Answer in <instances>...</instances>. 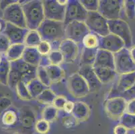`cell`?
<instances>
[{
	"mask_svg": "<svg viewBox=\"0 0 135 134\" xmlns=\"http://www.w3.org/2000/svg\"><path fill=\"white\" fill-rule=\"evenodd\" d=\"M71 115L78 123L84 122L89 120L91 115L90 108L84 102H75V107Z\"/></svg>",
	"mask_w": 135,
	"mask_h": 134,
	"instance_id": "obj_22",
	"label": "cell"
},
{
	"mask_svg": "<svg viewBox=\"0 0 135 134\" xmlns=\"http://www.w3.org/2000/svg\"><path fill=\"white\" fill-rule=\"evenodd\" d=\"M42 2L45 19L64 22L67 6L61 4L59 0H45Z\"/></svg>",
	"mask_w": 135,
	"mask_h": 134,
	"instance_id": "obj_12",
	"label": "cell"
},
{
	"mask_svg": "<svg viewBox=\"0 0 135 134\" xmlns=\"http://www.w3.org/2000/svg\"><path fill=\"white\" fill-rule=\"evenodd\" d=\"M16 2L17 0H2L0 1V9L3 12L6 8Z\"/></svg>",
	"mask_w": 135,
	"mask_h": 134,
	"instance_id": "obj_51",
	"label": "cell"
},
{
	"mask_svg": "<svg viewBox=\"0 0 135 134\" xmlns=\"http://www.w3.org/2000/svg\"><path fill=\"white\" fill-rule=\"evenodd\" d=\"M124 11L126 17L132 19L135 17V1L134 0H127L124 1Z\"/></svg>",
	"mask_w": 135,
	"mask_h": 134,
	"instance_id": "obj_41",
	"label": "cell"
},
{
	"mask_svg": "<svg viewBox=\"0 0 135 134\" xmlns=\"http://www.w3.org/2000/svg\"><path fill=\"white\" fill-rule=\"evenodd\" d=\"M120 123L124 125L128 130H135V115L124 113L120 118Z\"/></svg>",
	"mask_w": 135,
	"mask_h": 134,
	"instance_id": "obj_37",
	"label": "cell"
},
{
	"mask_svg": "<svg viewBox=\"0 0 135 134\" xmlns=\"http://www.w3.org/2000/svg\"><path fill=\"white\" fill-rule=\"evenodd\" d=\"M25 48L26 46L24 44H11L10 47L9 48L5 54V57L8 59L9 62L18 61L22 58Z\"/></svg>",
	"mask_w": 135,
	"mask_h": 134,
	"instance_id": "obj_25",
	"label": "cell"
},
{
	"mask_svg": "<svg viewBox=\"0 0 135 134\" xmlns=\"http://www.w3.org/2000/svg\"><path fill=\"white\" fill-rule=\"evenodd\" d=\"M94 71L102 85L108 84L117 78L118 75L116 71L108 68L94 67Z\"/></svg>",
	"mask_w": 135,
	"mask_h": 134,
	"instance_id": "obj_23",
	"label": "cell"
},
{
	"mask_svg": "<svg viewBox=\"0 0 135 134\" xmlns=\"http://www.w3.org/2000/svg\"><path fill=\"white\" fill-rule=\"evenodd\" d=\"M67 86L69 93L75 98L85 97L90 93L88 83L78 72L68 77Z\"/></svg>",
	"mask_w": 135,
	"mask_h": 134,
	"instance_id": "obj_10",
	"label": "cell"
},
{
	"mask_svg": "<svg viewBox=\"0 0 135 134\" xmlns=\"http://www.w3.org/2000/svg\"><path fill=\"white\" fill-rule=\"evenodd\" d=\"M100 37L89 32L82 40L83 48L88 49H99Z\"/></svg>",
	"mask_w": 135,
	"mask_h": 134,
	"instance_id": "obj_29",
	"label": "cell"
},
{
	"mask_svg": "<svg viewBox=\"0 0 135 134\" xmlns=\"http://www.w3.org/2000/svg\"><path fill=\"white\" fill-rule=\"evenodd\" d=\"M51 64V62L49 60L48 56H42L40 58V63H39L38 66H41L43 68H46L47 66H50Z\"/></svg>",
	"mask_w": 135,
	"mask_h": 134,
	"instance_id": "obj_52",
	"label": "cell"
},
{
	"mask_svg": "<svg viewBox=\"0 0 135 134\" xmlns=\"http://www.w3.org/2000/svg\"><path fill=\"white\" fill-rule=\"evenodd\" d=\"M51 130L50 123L45 121L43 119H39L36 120L34 126V130L38 134H47Z\"/></svg>",
	"mask_w": 135,
	"mask_h": 134,
	"instance_id": "obj_38",
	"label": "cell"
},
{
	"mask_svg": "<svg viewBox=\"0 0 135 134\" xmlns=\"http://www.w3.org/2000/svg\"><path fill=\"white\" fill-rule=\"evenodd\" d=\"M62 122L63 125L67 127H73L78 123L71 114V115L66 114V116H65L62 119Z\"/></svg>",
	"mask_w": 135,
	"mask_h": 134,
	"instance_id": "obj_47",
	"label": "cell"
},
{
	"mask_svg": "<svg viewBox=\"0 0 135 134\" xmlns=\"http://www.w3.org/2000/svg\"><path fill=\"white\" fill-rule=\"evenodd\" d=\"M20 121L19 109L12 106L0 116V125L5 130L18 129Z\"/></svg>",
	"mask_w": 135,
	"mask_h": 134,
	"instance_id": "obj_16",
	"label": "cell"
},
{
	"mask_svg": "<svg viewBox=\"0 0 135 134\" xmlns=\"http://www.w3.org/2000/svg\"><path fill=\"white\" fill-rule=\"evenodd\" d=\"M10 62L4 57L3 62L0 64V83L8 86V80L10 72Z\"/></svg>",
	"mask_w": 135,
	"mask_h": 134,
	"instance_id": "obj_31",
	"label": "cell"
},
{
	"mask_svg": "<svg viewBox=\"0 0 135 134\" xmlns=\"http://www.w3.org/2000/svg\"><path fill=\"white\" fill-rule=\"evenodd\" d=\"M26 85L33 99H36L46 88H47V87H45L41 82H40L37 78L31 80L26 83Z\"/></svg>",
	"mask_w": 135,
	"mask_h": 134,
	"instance_id": "obj_26",
	"label": "cell"
},
{
	"mask_svg": "<svg viewBox=\"0 0 135 134\" xmlns=\"http://www.w3.org/2000/svg\"><path fill=\"white\" fill-rule=\"evenodd\" d=\"M124 48L126 47L123 40L114 34L110 33L105 36L100 37L99 49L110 52L114 54Z\"/></svg>",
	"mask_w": 135,
	"mask_h": 134,
	"instance_id": "obj_15",
	"label": "cell"
},
{
	"mask_svg": "<svg viewBox=\"0 0 135 134\" xmlns=\"http://www.w3.org/2000/svg\"><path fill=\"white\" fill-rule=\"evenodd\" d=\"M42 38L37 30L28 31L24 40V44L27 47H37L42 41Z\"/></svg>",
	"mask_w": 135,
	"mask_h": 134,
	"instance_id": "obj_30",
	"label": "cell"
},
{
	"mask_svg": "<svg viewBox=\"0 0 135 134\" xmlns=\"http://www.w3.org/2000/svg\"><path fill=\"white\" fill-rule=\"evenodd\" d=\"M77 72L86 81L90 89V92L95 91L101 88L102 85L99 82L93 66L81 65Z\"/></svg>",
	"mask_w": 135,
	"mask_h": 134,
	"instance_id": "obj_20",
	"label": "cell"
},
{
	"mask_svg": "<svg viewBox=\"0 0 135 134\" xmlns=\"http://www.w3.org/2000/svg\"><path fill=\"white\" fill-rule=\"evenodd\" d=\"M126 113L135 115V99H132V100L127 102Z\"/></svg>",
	"mask_w": 135,
	"mask_h": 134,
	"instance_id": "obj_49",
	"label": "cell"
},
{
	"mask_svg": "<svg viewBox=\"0 0 135 134\" xmlns=\"http://www.w3.org/2000/svg\"><path fill=\"white\" fill-rule=\"evenodd\" d=\"M22 80V75L16 69L11 67L8 80V86L9 88L12 90H16L17 85Z\"/></svg>",
	"mask_w": 135,
	"mask_h": 134,
	"instance_id": "obj_34",
	"label": "cell"
},
{
	"mask_svg": "<svg viewBox=\"0 0 135 134\" xmlns=\"http://www.w3.org/2000/svg\"><path fill=\"white\" fill-rule=\"evenodd\" d=\"M135 83V72L120 75L117 77L116 84L109 92L108 98L116 97L120 93L131 88Z\"/></svg>",
	"mask_w": 135,
	"mask_h": 134,
	"instance_id": "obj_14",
	"label": "cell"
},
{
	"mask_svg": "<svg viewBox=\"0 0 135 134\" xmlns=\"http://www.w3.org/2000/svg\"><path fill=\"white\" fill-rule=\"evenodd\" d=\"M94 67H103L115 70L114 54L110 52L98 49Z\"/></svg>",
	"mask_w": 135,
	"mask_h": 134,
	"instance_id": "obj_21",
	"label": "cell"
},
{
	"mask_svg": "<svg viewBox=\"0 0 135 134\" xmlns=\"http://www.w3.org/2000/svg\"><path fill=\"white\" fill-rule=\"evenodd\" d=\"M10 66L12 68L16 69L22 75V81L25 83H27L31 80L36 78L37 67L29 64L26 62L22 58L10 62Z\"/></svg>",
	"mask_w": 135,
	"mask_h": 134,
	"instance_id": "obj_18",
	"label": "cell"
},
{
	"mask_svg": "<svg viewBox=\"0 0 135 134\" xmlns=\"http://www.w3.org/2000/svg\"><path fill=\"white\" fill-rule=\"evenodd\" d=\"M109 31L123 40L125 47L129 49L132 46V37L131 28L127 22L123 19L108 20Z\"/></svg>",
	"mask_w": 135,
	"mask_h": 134,
	"instance_id": "obj_6",
	"label": "cell"
},
{
	"mask_svg": "<svg viewBox=\"0 0 135 134\" xmlns=\"http://www.w3.org/2000/svg\"><path fill=\"white\" fill-rule=\"evenodd\" d=\"M20 121L18 132L21 134H34L36 122V114L30 106H23L19 109Z\"/></svg>",
	"mask_w": 135,
	"mask_h": 134,
	"instance_id": "obj_5",
	"label": "cell"
},
{
	"mask_svg": "<svg viewBox=\"0 0 135 134\" xmlns=\"http://www.w3.org/2000/svg\"><path fill=\"white\" fill-rule=\"evenodd\" d=\"M75 107V103L74 102L71 101L67 100V101L66 102L65 105L64 106L63 108V111L65 112V113L67 114V115H71L73 112V109H74Z\"/></svg>",
	"mask_w": 135,
	"mask_h": 134,
	"instance_id": "obj_48",
	"label": "cell"
},
{
	"mask_svg": "<svg viewBox=\"0 0 135 134\" xmlns=\"http://www.w3.org/2000/svg\"><path fill=\"white\" fill-rule=\"evenodd\" d=\"M117 97H120L126 100V102L135 99V83L128 90L119 94Z\"/></svg>",
	"mask_w": 135,
	"mask_h": 134,
	"instance_id": "obj_45",
	"label": "cell"
},
{
	"mask_svg": "<svg viewBox=\"0 0 135 134\" xmlns=\"http://www.w3.org/2000/svg\"><path fill=\"white\" fill-rule=\"evenodd\" d=\"M29 29L16 26L9 23H7L3 34L7 36L11 44H24L25 38Z\"/></svg>",
	"mask_w": 135,
	"mask_h": 134,
	"instance_id": "obj_19",
	"label": "cell"
},
{
	"mask_svg": "<svg viewBox=\"0 0 135 134\" xmlns=\"http://www.w3.org/2000/svg\"><path fill=\"white\" fill-rule=\"evenodd\" d=\"M115 71L118 75L135 72V64L132 61L129 49L124 48L114 54Z\"/></svg>",
	"mask_w": 135,
	"mask_h": 134,
	"instance_id": "obj_11",
	"label": "cell"
},
{
	"mask_svg": "<svg viewBox=\"0 0 135 134\" xmlns=\"http://www.w3.org/2000/svg\"><path fill=\"white\" fill-rule=\"evenodd\" d=\"M134 134H135V130H134Z\"/></svg>",
	"mask_w": 135,
	"mask_h": 134,
	"instance_id": "obj_58",
	"label": "cell"
},
{
	"mask_svg": "<svg viewBox=\"0 0 135 134\" xmlns=\"http://www.w3.org/2000/svg\"><path fill=\"white\" fill-rule=\"evenodd\" d=\"M79 2L88 12H98L99 6V0H80Z\"/></svg>",
	"mask_w": 135,
	"mask_h": 134,
	"instance_id": "obj_39",
	"label": "cell"
},
{
	"mask_svg": "<svg viewBox=\"0 0 135 134\" xmlns=\"http://www.w3.org/2000/svg\"><path fill=\"white\" fill-rule=\"evenodd\" d=\"M89 32V29L83 22H73L65 26V38L79 44Z\"/></svg>",
	"mask_w": 135,
	"mask_h": 134,
	"instance_id": "obj_13",
	"label": "cell"
},
{
	"mask_svg": "<svg viewBox=\"0 0 135 134\" xmlns=\"http://www.w3.org/2000/svg\"><path fill=\"white\" fill-rule=\"evenodd\" d=\"M16 91L18 97L21 100L28 101L33 99L27 88L26 85L22 81H21L18 84L16 88Z\"/></svg>",
	"mask_w": 135,
	"mask_h": 134,
	"instance_id": "obj_35",
	"label": "cell"
},
{
	"mask_svg": "<svg viewBox=\"0 0 135 134\" xmlns=\"http://www.w3.org/2000/svg\"><path fill=\"white\" fill-rule=\"evenodd\" d=\"M48 57L51 61V64L60 66V64L64 62V57L59 50H51L48 55Z\"/></svg>",
	"mask_w": 135,
	"mask_h": 134,
	"instance_id": "obj_40",
	"label": "cell"
},
{
	"mask_svg": "<svg viewBox=\"0 0 135 134\" xmlns=\"http://www.w3.org/2000/svg\"><path fill=\"white\" fill-rule=\"evenodd\" d=\"M128 134H134V130H129Z\"/></svg>",
	"mask_w": 135,
	"mask_h": 134,
	"instance_id": "obj_56",
	"label": "cell"
},
{
	"mask_svg": "<svg viewBox=\"0 0 135 134\" xmlns=\"http://www.w3.org/2000/svg\"><path fill=\"white\" fill-rule=\"evenodd\" d=\"M12 134H21V133H20L19 132L16 131V132H14V133H12Z\"/></svg>",
	"mask_w": 135,
	"mask_h": 134,
	"instance_id": "obj_57",
	"label": "cell"
},
{
	"mask_svg": "<svg viewBox=\"0 0 135 134\" xmlns=\"http://www.w3.org/2000/svg\"><path fill=\"white\" fill-rule=\"evenodd\" d=\"M41 56L37 48L26 46L22 58L29 64L38 67L40 63Z\"/></svg>",
	"mask_w": 135,
	"mask_h": 134,
	"instance_id": "obj_24",
	"label": "cell"
},
{
	"mask_svg": "<svg viewBox=\"0 0 135 134\" xmlns=\"http://www.w3.org/2000/svg\"><path fill=\"white\" fill-rule=\"evenodd\" d=\"M126 100L120 97L106 99L104 104L105 113L113 121H119L126 113Z\"/></svg>",
	"mask_w": 135,
	"mask_h": 134,
	"instance_id": "obj_8",
	"label": "cell"
},
{
	"mask_svg": "<svg viewBox=\"0 0 135 134\" xmlns=\"http://www.w3.org/2000/svg\"><path fill=\"white\" fill-rule=\"evenodd\" d=\"M42 119L50 123L53 122L58 116V110L52 105H46L42 111Z\"/></svg>",
	"mask_w": 135,
	"mask_h": 134,
	"instance_id": "obj_33",
	"label": "cell"
},
{
	"mask_svg": "<svg viewBox=\"0 0 135 134\" xmlns=\"http://www.w3.org/2000/svg\"><path fill=\"white\" fill-rule=\"evenodd\" d=\"M3 19L6 23H9L20 28H28L22 6L19 1H17L3 11Z\"/></svg>",
	"mask_w": 135,
	"mask_h": 134,
	"instance_id": "obj_9",
	"label": "cell"
},
{
	"mask_svg": "<svg viewBox=\"0 0 135 134\" xmlns=\"http://www.w3.org/2000/svg\"><path fill=\"white\" fill-rule=\"evenodd\" d=\"M5 56H3V55H2V54H0V64H2V62H3V58H4Z\"/></svg>",
	"mask_w": 135,
	"mask_h": 134,
	"instance_id": "obj_55",
	"label": "cell"
},
{
	"mask_svg": "<svg viewBox=\"0 0 135 134\" xmlns=\"http://www.w3.org/2000/svg\"><path fill=\"white\" fill-rule=\"evenodd\" d=\"M85 23L89 32L104 37L110 34L108 20L98 12H88Z\"/></svg>",
	"mask_w": 135,
	"mask_h": 134,
	"instance_id": "obj_4",
	"label": "cell"
},
{
	"mask_svg": "<svg viewBox=\"0 0 135 134\" xmlns=\"http://www.w3.org/2000/svg\"><path fill=\"white\" fill-rule=\"evenodd\" d=\"M10 46L11 43L7 36L3 33L0 34V54L5 56Z\"/></svg>",
	"mask_w": 135,
	"mask_h": 134,
	"instance_id": "obj_42",
	"label": "cell"
},
{
	"mask_svg": "<svg viewBox=\"0 0 135 134\" xmlns=\"http://www.w3.org/2000/svg\"><path fill=\"white\" fill-rule=\"evenodd\" d=\"M124 5L122 0H100L98 12L108 20L122 19Z\"/></svg>",
	"mask_w": 135,
	"mask_h": 134,
	"instance_id": "obj_3",
	"label": "cell"
},
{
	"mask_svg": "<svg viewBox=\"0 0 135 134\" xmlns=\"http://www.w3.org/2000/svg\"><path fill=\"white\" fill-rule=\"evenodd\" d=\"M113 131H114V134H128L129 130L122 124L119 123L115 126Z\"/></svg>",
	"mask_w": 135,
	"mask_h": 134,
	"instance_id": "obj_50",
	"label": "cell"
},
{
	"mask_svg": "<svg viewBox=\"0 0 135 134\" xmlns=\"http://www.w3.org/2000/svg\"><path fill=\"white\" fill-rule=\"evenodd\" d=\"M36 78L47 88H49L52 85V82L49 78L47 71H46L45 68H43V67H41V66L37 67Z\"/></svg>",
	"mask_w": 135,
	"mask_h": 134,
	"instance_id": "obj_36",
	"label": "cell"
},
{
	"mask_svg": "<svg viewBox=\"0 0 135 134\" xmlns=\"http://www.w3.org/2000/svg\"><path fill=\"white\" fill-rule=\"evenodd\" d=\"M129 52L132 61L135 64V45L134 46H132V47L130 48Z\"/></svg>",
	"mask_w": 135,
	"mask_h": 134,
	"instance_id": "obj_54",
	"label": "cell"
},
{
	"mask_svg": "<svg viewBox=\"0 0 135 134\" xmlns=\"http://www.w3.org/2000/svg\"><path fill=\"white\" fill-rule=\"evenodd\" d=\"M52 83H56L62 81L65 77V71L59 65L51 64L45 68Z\"/></svg>",
	"mask_w": 135,
	"mask_h": 134,
	"instance_id": "obj_28",
	"label": "cell"
},
{
	"mask_svg": "<svg viewBox=\"0 0 135 134\" xmlns=\"http://www.w3.org/2000/svg\"><path fill=\"white\" fill-rule=\"evenodd\" d=\"M56 96V94L51 90V88H47L36 99L39 103H42L44 105H52Z\"/></svg>",
	"mask_w": 135,
	"mask_h": 134,
	"instance_id": "obj_32",
	"label": "cell"
},
{
	"mask_svg": "<svg viewBox=\"0 0 135 134\" xmlns=\"http://www.w3.org/2000/svg\"><path fill=\"white\" fill-rule=\"evenodd\" d=\"M67 100L68 99L65 96L56 95L52 103V105L58 111H62Z\"/></svg>",
	"mask_w": 135,
	"mask_h": 134,
	"instance_id": "obj_46",
	"label": "cell"
},
{
	"mask_svg": "<svg viewBox=\"0 0 135 134\" xmlns=\"http://www.w3.org/2000/svg\"><path fill=\"white\" fill-rule=\"evenodd\" d=\"M6 21L3 19V18H0V34H2L3 32V31L6 29Z\"/></svg>",
	"mask_w": 135,
	"mask_h": 134,
	"instance_id": "obj_53",
	"label": "cell"
},
{
	"mask_svg": "<svg viewBox=\"0 0 135 134\" xmlns=\"http://www.w3.org/2000/svg\"><path fill=\"white\" fill-rule=\"evenodd\" d=\"M88 12L85 9L78 0H69L66 6L65 26L73 22H83L86 19Z\"/></svg>",
	"mask_w": 135,
	"mask_h": 134,
	"instance_id": "obj_7",
	"label": "cell"
},
{
	"mask_svg": "<svg viewBox=\"0 0 135 134\" xmlns=\"http://www.w3.org/2000/svg\"><path fill=\"white\" fill-rule=\"evenodd\" d=\"M12 106V101L9 97L0 94V116Z\"/></svg>",
	"mask_w": 135,
	"mask_h": 134,
	"instance_id": "obj_44",
	"label": "cell"
},
{
	"mask_svg": "<svg viewBox=\"0 0 135 134\" xmlns=\"http://www.w3.org/2000/svg\"><path fill=\"white\" fill-rule=\"evenodd\" d=\"M22 6L27 28L30 30H37L45 19L43 2L40 0L19 1Z\"/></svg>",
	"mask_w": 135,
	"mask_h": 134,
	"instance_id": "obj_1",
	"label": "cell"
},
{
	"mask_svg": "<svg viewBox=\"0 0 135 134\" xmlns=\"http://www.w3.org/2000/svg\"><path fill=\"white\" fill-rule=\"evenodd\" d=\"M36 48L41 56H48L52 50L51 43L45 40H42L41 42Z\"/></svg>",
	"mask_w": 135,
	"mask_h": 134,
	"instance_id": "obj_43",
	"label": "cell"
},
{
	"mask_svg": "<svg viewBox=\"0 0 135 134\" xmlns=\"http://www.w3.org/2000/svg\"><path fill=\"white\" fill-rule=\"evenodd\" d=\"M42 40L51 43L65 38V26L63 22L45 19L37 29Z\"/></svg>",
	"mask_w": 135,
	"mask_h": 134,
	"instance_id": "obj_2",
	"label": "cell"
},
{
	"mask_svg": "<svg viewBox=\"0 0 135 134\" xmlns=\"http://www.w3.org/2000/svg\"><path fill=\"white\" fill-rule=\"evenodd\" d=\"M64 57V62L71 63L75 61L79 53L78 44L69 39L65 38L61 41L59 48Z\"/></svg>",
	"mask_w": 135,
	"mask_h": 134,
	"instance_id": "obj_17",
	"label": "cell"
},
{
	"mask_svg": "<svg viewBox=\"0 0 135 134\" xmlns=\"http://www.w3.org/2000/svg\"><path fill=\"white\" fill-rule=\"evenodd\" d=\"M98 49H88L83 48L80 56V63L81 65H89L94 66L96 59Z\"/></svg>",
	"mask_w": 135,
	"mask_h": 134,
	"instance_id": "obj_27",
	"label": "cell"
}]
</instances>
